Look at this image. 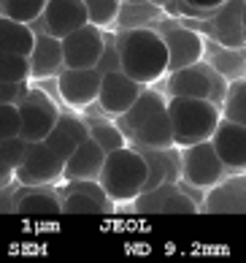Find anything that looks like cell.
I'll list each match as a JSON object with an SVG mask.
<instances>
[{
    "instance_id": "cell-26",
    "label": "cell",
    "mask_w": 246,
    "mask_h": 263,
    "mask_svg": "<svg viewBox=\"0 0 246 263\" xmlns=\"http://www.w3.org/2000/svg\"><path fill=\"white\" fill-rule=\"evenodd\" d=\"M219 114L224 117V120L246 125V82H243V76H238V79H228L222 103H219Z\"/></svg>"
},
{
    "instance_id": "cell-22",
    "label": "cell",
    "mask_w": 246,
    "mask_h": 263,
    "mask_svg": "<svg viewBox=\"0 0 246 263\" xmlns=\"http://www.w3.org/2000/svg\"><path fill=\"white\" fill-rule=\"evenodd\" d=\"M130 147H152V149H165V147H173V133H171V120H168V111L160 109L154 111L152 117L133 128L130 136L125 139Z\"/></svg>"
},
{
    "instance_id": "cell-37",
    "label": "cell",
    "mask_w": 246,
    "mask_h": 263,
    "mask_svg": "<svg viewBox=\"0 0 246 263\" xmlns=\"http://www.w3.org/2000/svg\"><path fill=\"white\" fill-rule=\"evenodd\" d=\"M11 179H14V171L3 163V158H0V187H3V184H8Z\"/></svg>"
},
{
    "instance_id": "cell-29",
    "label": "cell",
    "mask_w": 246,
    "mask_h": 263,
    "mask_svg": "<svg viewBox=\"0 0 246 263\" xmlns=\"http://www.w3.org/2000/svg\"><path fill=\"white\" fill-rule=\"evenodd\" d=\"M81 3L87 8V22L106 30V27H111L116 22V16H119L122 0H81Z\"/></svg>"
},
{
    "instance_id": "cell-34",
    "label": "cell",
    "mask_w": 246,
    "mask_h": 263,
    "mask_svg": "<svg viewBox=\"0 0 246 263\" xmlns=\"http://www.w3.org/2000/svg\"><path fill=\"white\" fill-rule=\"evenodd\" d=\"M27 92V82H0V103H19Z\"/></svg>"
},
{
    "instance_id": "cell-30",
    "label": "cell",
    "mask_w": 246,
    "mask_h": 263,
    "mask_svg": "<svg viewBox=\"0 0 246 263\" xmlns=\"http://www.w3.org/2000/svg\"><path fill=\"white\" fill-rule=\"evenodd\" d=\"M27 79H30L27 54L0 52V82H27Z\"/></svg>"
},
{
    "instance_id": "cell-7",
    "label": "cell",
    "mask_w": 246,
    "mask_h": 263,
    "mask_svg": "<svg viewBox=\"0 0 246 263\" xmlns=\"http://www.w3.org/2000/svg\"><path fill=\"white\" fill-rule=\"evenodd\" d=\"M19 184H57L63 182V160L44 141H27L25 158L14 168Z\"/></svg>"
},
{
    "instance_id": "cell-5",
    "label": "cell",
    "mask_w": 246,
    "mask_h": 263,
    "mask_svg": "<svg viewBox=\"0 0 246 263\" xmlns=\"http://www.w3.org/2000/svg\"><path fill=\"white\" fill-rule=\"evenodd\" d=\"M16 111H19V136L25 141H44L46 133L54 128L57 117H60L57 101L49 98V92L41 87H27L22 101L16 103Z\"/></svg>"
},
{
    "instance_id": "cell-24",
    "label": "cell",
    "mask_w": 246,
    "mask_h": 263,
    "mask_svg": "<svg viewBox=\"0 0 246 263\" xmlns=\"http://www.w3.org/2000/svg\"><path fill=\"white\" fill-rule=\"evenodd\" d=\"M165 101H168V95H162L160 90H152V87L146 84V87H141L138 98H135L130 106H127V111H122L119 117H116L114 125L122 130V136L127 139V136H130V130L138 128V125L146 120V117H152L154 111L165 109Z\"/></svg>"
},
{
    "instance_id": "cell-13",
    "label": "cell",
    "mask_w": 246,
    "mask_h": 263,
    "mask_svg": "<svg viewBox=\"0 0 246 263\" xmlns=\"http://www.w3.org/2000/svg\"><path fill=\"white\" fill-rule=\"evenodd\" d=\"M57 79V90L65 106L71 109H87L97 98V87H100V73L95 68H63Z\"/></svg>"
},
{
    "instance_id": "cell-14",
    "label": "cell",
    "mask_w": 246,
    "mask_h": 263,
    "mask_svg": "<svg viewBox=\"0 0 246 263\" xmlns=\"http://www.w3.org/2000/svg\"><path fill=\"white\" fill-rule=\"evenodd\" d=\"M141 87L135 79H130L125 71H108L100 76V87H97V106L100 111L108 117H119L122 111H127L135 98H138Z\"/></svg>"
},
{
    "instance_id": "cell-21",
    "label": "cell",
    "mask_w": 246,
    "mask_h": 263,
    "mask_svg": "<svg viewBox=\"0 0 246 263\" xmlns=\"http://www.w3.org/2000/svg\"><path fill=\"white\" fill-rule=\"evenodd\" d=\"M103 158H106V152L97 147L92 139H84L65 158V163H63V182L97 179V174H100V168H103Z\"/></svg>"
},
{
    "instance_id": "cell-18",
    "label": "cell",
    "mask_w": 246,
    "mask_h": 263,
    "mask_svg": "<svg viewBox=\"0 0 246 263\" xmlns=\"http://www.w3.org/2000/svg\"><path fill=\"white\" fill-rule=\"evenodd\" d=\"M133 149L141 152V158L146 160V168H149L144 190H152L162 182H179L181 179V149L179 147H165V149L133 147Z\"/></svg>"
},
{
    "instance_id": "cell-36",
    "label": "cell",
    "mask_w": 246,
    "mask_h": 263,
    "mask_svg": "<svg viewBox=\"0 0 246 263\" xmlns=\"http://www.w3.org/2000/svg\"><path fill=\"white\" fill-rule=\"evenodd\" d=\"M184 6H190V8H195V11H200V14H211V11H216L222 3H228V0H181Z\"/></svg>"
},
{
    "instance_id": "cell-20",
    "label": "cell",
    "mask_w": 246,
    "mask_h": 263,
    "mask_svg": "<svg viewBox=\"0 0 246 263\" xmlns=\"http://www.w3.org/2000/svg\"><path fill=\"white\" fill-rule=\"evenodd\" d=\"M84 139H90L87 120H81V117H76V114H60V117H57V122H54V128L46 133L44 144L65 163V158H68V155H71Z\"/></svg>"
},
{
    "instance_id": "cell-8",
    "label": "cell",
    "mask_w": 246,
    "mask_h": 263,
    "mask_svg": "<svg viewBox=\"0 0 246 263\" xmlns=\"http://www.w3.org/2000/svg\"><path fill=\"white\" fill-rule=\"evenodd\" d=\"M135 212L138 214H195L198 203H195L181 182H162L152 190H144L133 198Z\"/></svg>"
},
{
    "instance_id": "cell-38",
    "label": "cell",
    "mask_w": 246,
    "mask_h": 263,
    "mask_svg": "<svg viewBox=\"0 0 246 263\" xmlns=\"http://www.w3.org/2000/svg\"><path fill=\"white\" fill-rule=\"evenodd\" d=\"M149 3H152V6H157V8H171V6L176 3V0H149Z\"/></svg>"
},
{
    "instance_id": "cell-6",
    "label": "cell",
    "mask_w": 246,
    "mask_h": 263,
    "mask_svg": "<svg viewBox=\"0 0 246 263\" xmlns=\"http://www.w3.org/2000/svg\"><path fill=\"white\" fill-rule=\"evenodd\" d=\"M224 177H228V168L216 158L211 141H198L181 149V182L198 190H209Z\"/></svg>"
},
{
    "instance_id": "cell-15",
    "label": "cell",
    "mask_w": 246,
    "mask_h": 263,
    "mask_svg": "<svg viewBox=\"0 0 246 263\" xmlns=\"http://www.w3.org/2000/svg\"><path fill=\"white\" fill-rule=\"evenodd\" d=\"M246 209V177L243 171L235 177H224L216 184H211L203 193V203L198 212H211V214H243Z\"/></svg>"
},
{
    "instance_id": "cell-32",
    "label": "cell",
    "mask_w": 246,
    "mask_h": 263,
    "mask_svg": "<svg viewBox=\"0 0 246 263\" xmlns=\"http://www.w3.org/2000/svg\"><path fill=\"white\" fill-rule=\"evenodd\" d=\"M25 149H27V141L22 139V136H8V139L0 141V158H3V163H6L11 171L16 168L19 163H22Z\"/></svg>"
},
{
    "instance_id": "cell-28",
    "label": "cell",
    "mask_w": 246,
    "mask_h": 263,
    "mask_svg": "<svg viewBox=\"0 0 246 263\" xmlns=\"http://www.w3.org/2000/svg\"><path fill=\"white\" fill-rule=\"evenodd\" d=\"M46 0H0V14L14 22H35L44 14Z\"/></svg>"
},
{
    "instance_id": "cell-12",
    "label": "cell",
    "mask_w": 246,
    "mask_h": 263,
    "mask_svg": "<svg viewBox=\"0 0 246 263\" xmlns=\"http://www.w3.org/2000/svg\"><path fill=\"white\" fill-rule=\"evenodd\" d=\"M165 41L168 49V71L184 65H195L203 60L206 54V41L198 30L192 27H181V25H162V30H157Z\"/></svg>"
},
{
    "instance_id": "cell-10",
    "label": "cell",
    "mask_w": 246,
    "mask_h": 263,
    "mask_svg": "<svg viewBox=\"0 0 246 263\" xmlns=\"http://www.w3.org/2000/svg\"><path fill=\"white\" fill-rule=\"evenodd\" d=\"M209 141L216 152V158L228 168V174L246 171V125L219 117Z\"/></svg>"
},
{
    "instance_id": "cell-16",
    "label": "cell",
    "mask_w": 246,
    "mask_h": 263,
    "mask_svg": "<svg viewBox=\"0 0 246 263\" xmlns=\"http://www.w3.org/2000/svg\"><path fill=\"white\" fill-rule=\"evenodd\" d=\"M44 30L54 38H65L76 27L87 25V8L81 0H46L41 14Z\"/></svg>"
},
{
    "instance_id": "cell-27",
    "label": "cell",
    "mask_w": 246,
    "mask_h": 263,
    "mask_svg": "<svg viewBox=\"0 0 246 263\" xmlns=\"http://www.w3.org/2000/svg\"><path fill=\"white\" fill-rule=\"evenodd\" d=\"M87 130H90V139L100 147L103 152H111V149H119L125 147V136L122 130L116 128L111 120H103V117H90L87 120Z\"/></svg>"
},
{
    "instance_id": "cell-33",
    "label": "cell",
    "mask_w": 246,
    "mask_h": 263,
    "mask_svg": "<svg viewBox=\"0 0 246 263\" xmlns=\"http://www.w3.org/2000/svg\"><path fill=\"white\" fill-rule=\"evenodd\" d=\"M19 136V111L14 103H0V141Z\"/></svg>"
},
{
    "instance_id": "cell-4",
    "label": "cell",
    "mask_w": 246,
    "mask_h": 263,
    "mask_svg": "<svg viewBox=\"0 0 246 263\" xmlns=\"http://www.w3.org/2000/svg\"><path fill=\"white\" fill-rule=\"evenodd\" d=\"M224 76H219L211 65L203 60L195 65H184L168 71V95H181V98H209L219 106L224 95Z\"/></svg>"
},
{
    "instance_id": "cell-1",
    "label": "cell",
    "mask_w": 246,
    "mask_h": 263,
    "mask_svg": "<svg viewBox=\"0 0 246 263\" xmlns=\"http://www.w3.org/2000/svg\"><path fill=\"white\" fill-rule=\"evenodd\" d=\"M119 71H125L138 84H154L168 73V49L157 27H127L116 33Z\"/></svg>"
},
{
    "instance_id": "cell-17",
    "label": "cell",
    "mask_w": 246,
    "mask_h": 263,
    "mask_svg": "<svg viewBox=\"0 0 246 263\" xmlns=\"http://www.w3.org/2000/svg\"><path fill=\"white\" fill-rule=\"evenodd\" d=\"M14 214H22V217H27V214H38V217L63 214L60 190L54 184H19Z\"/></svg>"
},
{
    "instance_id": "cell-35",
    "label": "cell",
    "mask_w": 246,
    "mask_h": 263,
    "mask_svg": "<svg viewBox=\"0 0 246 263\" xmlns=\"http://www.w3.org/2000/svg\"><path fill=\"white\" fill-rule=\"evenodd\" d=\"M14 206H16V184L11 179L0 187V214H14Z\"/></svg>"
},
{
    "instance_id": "cell-2",
    "label": "cell",
    "mask_w": 246,
    "mask_h": 263,
    "mask_svg": "<svg viewBox=\"0 0 246 263\" xmlns=\"http://www.w3.org/2000/svg\"><path fill=\"white\" fill-rule=\"evenodd\" d=\"M165 111L171 120L173 147H190L198 141H209L219 122V106L209 98H181V95H168Z\"/></svg>"
},
{
    "instance_id": "cell-3",
    "label": "cell",
    "mask_w": 246,
    "mask_h": 263,
    "mask_svg": "<svg viewBox=\"0 0 246 263\" xmlns=\"http://www.w3.org/2000/svg\"><path fill=\"white\" fill-rule=\"evenodd\" d=\"M146 174H149V168H146L141 152L133 149L130 144H125L119 149L106 152L97 182L114 203H130L144 190Z\"/></svg>"
},
{
    "instance_id": "cell-31",
    "label": "cell",
    "mask_w": 246,
    "mask_h": 263,
    "mask_svg": "<svg viewBox=\"0 0 246 263\" xmlns=\"http://www.w3.org/2000/svg\"><path fill=\"white\" fill-rule=\"evenodd\" d=\"M95 71L100 76L108 73V71H119V52H116V35L114 33L103 30V52L95 63Z\"/></svg>"
},
{
    "instance_id": "cell-23",
    "label": "cell",
    "mask_w": 246,
    "mask_h": 263,
    "mask_svg": "<svg viewBox=\"0 0 246 263\" xmlns=\"http://www.w3.org/2000/svg\"><path fill=\"white\" fill-rule=\"evenodd\" d=\"M214 33L224 49H243V0H228L216 8Z\"/></svg>"
},
{
    "instance_id": "cell-9",
    "label": "cell",
    "mask_w": 246,
    "mask_h": 263,
    "mask_svg": "<svg viewBox=\"0 0 246 263\" xmlns=\"http://www.w3.org/2000/svg\"><path fill=\"white\" fill-rule=\"evenodd\" d=\"M63 214H111L116 203L106 196L97 179H73L60 190Z\"/></svg>"
},
{
    "instance_id": "cell-11",
    "label": "cell",
    "mask_w": 246,
    "mask_h": 263,
    "mask_svg": "<svg viewBox=\"0 0 246 263\" xmlns=\"http://www.w3.org/2000/svg\"><path fill=\"white\" fill-rule=\"evenodd\" d=\"M63 46V65L65 68H95L103 52V30L97 25H81L73 33L60 38Z\"/></svg>"
},
{
    "instance_id": "cell-39",
    "label": "cell",
    "mask_w": 246,
    "mask_h": 263,
    "mask_svg": "<svg viewBox=\"0 0 246 263\" xmlns=\"http://www.w3.org/2000/svg\"><path fill=\"white\" fill-rule=\"evenodd\" d=\"M122 3H125V0H122Z\"/></svg>"
},
{
    "instance_id": "cell-19",
    "label": "cell",
    "mask_w": 246,
    "mask_h": 263,
    "mask_svg": "<svg viewBox=\"0 0 246 263\" xmlns=\"http://www.w3.org/2000/svg\"><path fill=\"white\" fill-rule=\"evenodd\" d=\"M27 60H30V79H54L65 68L60 38H54L49 33H35Z\"/></svg>"
},
{
    "instance_id": "cell-25",
    "label": "cell",
    "mask_w": 246,
    "mask_h": 263,
    "mask_svg": "<svg viewBox=\"0 0 246 263\" xmlns=\"http://www.w3.org/2000/svg\"><path fill=\"white\" fill-rule=\"evenodd\" d=\"M33 38H35V33L30 30V25L14 22V19H8V16L0 14V52L30 54Z\"/></svg>"
}]
</instances>
